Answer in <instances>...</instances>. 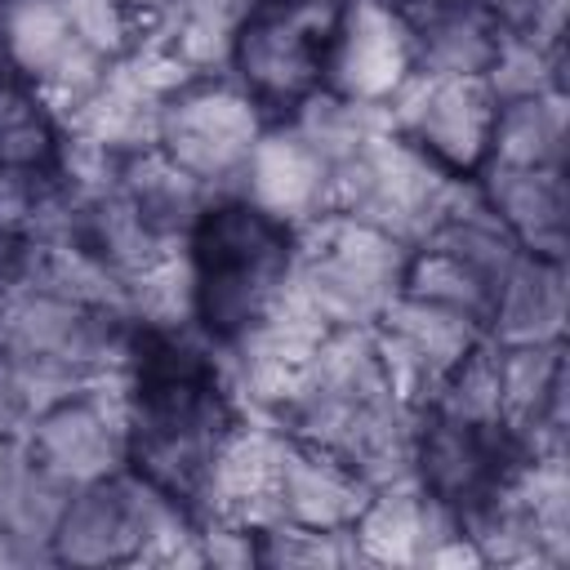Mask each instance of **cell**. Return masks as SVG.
Here are the masks:
<instances>
[{
    "instance_id": "1",
    "label": "cell",
    "mask_w": 570,
    "mask_h": 570,
    "mask_svg": "<svg viewBox=\"0 0 570 570\" xmlns=\"http://www.w3.org/2000/svg\"><path fill=\"white\" fill-rule=\"evenodd\" d=\"M240 405L223 379L218 347L196 330H134L129 343V410H125V468L200 508L205 476Z\"/></svg>"
},
{
    "instance_id": "2",
    "label": "cell",
    "mask_w": 570,
    "mask_h": 570,
    "mask_svg": "<svg viewBox=\"0 0 570 570\" xmlns=\"http://www.w3.org/2000/svg\"><path fill=\"white\" fill-rule=\"evenodd\" d=\"M196 289V330L223 347L258 325L294 267V227L245 196H218L183 240Z\"/></svg>"
},
{
    "instance_id": "3",
    "label": "cell",
    "mask_w": 570,
    "mask_h": 570,
    "mask_svg": "<svg viewBox=\"0 0 570 570\" xmlns=\"http://www.w3.org/2000/svg\"><path fill=\"white\" fill-rule=\"evenodd\" d=\"M472 191V178L445 169L405 134L383 129L352 156L330 165V209L361 218L410 249L423 245Z\"/></svg>"
},
{
    "instance_id": "4",
    "label": "cell",
    "mask_w": 570,
    "mask_h": 570,
    "mask_svg": "<svg viewBox=\"0 0 570 570\" xmlns=\"http://www.w3.org/2000/svg\"><path fill=\"white\" fill-rule=\"evenodd\" d=\"M410 245L347 214H316L294 227L289 289L330 325L361 330L401 294Z\"/></svg>"
},
{
    "instance_id": "5",
    "label": "cell",
    "mask_w": 570,
    "mask_h": 570,
    "mask_svg": "<svg viewBox=\"0 0 570 570\" xmlns=\"http://www.w3.org/2000/svg\"><path fill=\"white\" fill-rule=\"evenodd\" d=\"M338 13L343 0H249L232 40L227 76L267 120H285L298 102L325 89Z\"/></svg>"
},
{
    "instance_id": "6",
    "label": "cell",
    "mask_w": 570,
    "mask_h": 570,
    "mask_svg": "<svg viewBox=\"0 0 570 570\" xmlns=\"http://www.w3.org/2000/svg\"><path fill=\"white\" fill-rule=\"evenodd\" d=\"M272 120L232 76H200L169 94L156 147L214 196H236L240 169Z\"/></svg>"
},
{
    "instance_id": "7",
    "label": "cell",
    "mask_w": 570,
    "mask_h": 570,
    "mask_svg": "<svg viewBox=\"0 0 570 570\" xmlns=\"http://www.w3.org/2000/svg\"><path fill=\"white\" fill-rule=\"evenodd\" d=\"M125 410L129 370L98 374L80 392L31 414L18 432L31 463H40L62 485H89L125 468Z\"/></svg>"
},
{
    "instance_id": "8",
    "label": "cell",
    "mask_w": 570,
    "mask_h": 570,
    "mask_svg": "<svg viewBox=\"0 0 570 570\" xmlns=\"http://www.w3.org/2000/svg\"><path fill=\"white\" fill-rule=\"evenodd\" d=\"M525 459L517 436L499 423H472L441 414L432 405L419 410L414 423V485L450 508L459 521L481 508Z\"/></svg>"
},
{
    "instance_id": "9",
    "label": "cell",
    "mask_w": 570,
    "mask_h": 570,
    "mask_svg": "<svg viewBox=\"0 0 570 570\" xmlns=\"http://www.w3.org/2000/svg\"><path fill=\"white\" fill-rule=\"evenodd\" d=\"M387 120L414 147H423L445 169L472 178L490 151V129L499 98L485 76H432L414 71L387 102Z\"/></svg>"
},
{
    "instance_id": "10",
    "label": "cell",
    "mask_w": 570,
    "mask_h": 570,
    "mask_svg": "<svg viewBox=\"0 0 570 570\" xmlns=\"http://www.w3.org/2000/svg\"><path fill=\"white\" fill-rule=\"evenodd\" d=\"M370 330H374V347H379L392 392L401 401H410L414 410L428 405L432 392L441 387V379L485 343L481 321H472L454 307L414 298L405 289L383 307V316Z\"/></svg>"
},
{
    "instance_id": "11",
    "label": "cell",
    "mask_w": 570,
    "mask_h": 570,
    "mask_svg": "<svg viewBox=\"0 0 570 570\" xmlns=\"http://www.w3.org/2000/svg\"><path fill=\"white\" fill-rule=\"evenodd\" d=\"M0 67L31 80L67 125L111 62L76 36L62 0H0Z\"/></svg>"
},
{
    "instance_id": "12",
    "label": "cell",
    "mask_w": 570,
    "mask_h": 570,
    "mask_svg": "<svg viewBox=\"0 0 570 570\" xmlns=\"http://www.w3.org/2000/svg\"><path fill=\"white\" fill-rule=\"evenodd\" d=\"M414 71V22L383 0H343L325 62V89L383 107Z\"/></svg>"
},
{
    "instance_id": "13",
    "label": "cell",
    "mask_w": 570,
    "mask_h": 570,
    "mask_svg": "<svg viewBox=\"0 0 570 570\" xmlns=\"http://www.w3.org/2000/svg\"><path fill=\"white\" fill-rule=\"evenodd\" d=\"M285 428L263 414H240V423L227 432L223 450L214 454V468L200 490L196 517L209 521H240V525H272L276 521V472H281Z\"/></svg>"
},
{
    "instance_id": "14",
    "label": "cell",
    "mask_w": 570,
    "mask_h": 570,
    "mask_svg": "<svg viewBox=\"0 0 570 570\" xmlns=\"http://www.w3.org/2000/svg\"><path fill=\"white\" fill-rule=\"evenodd\" d=\"M236 196L289 227H303L307 218L330 209V160L307 147L285 120H272L240 169Z\"/></svg>"
},
{
    "instance_id": "15",
    "label": "cell",
    "mask_w": 570,
    "mask_h": 570,
    "mask_svg": "<svg viewBox=\"0 0 570 570\" xmlns=\"http://www.w3.org/2000/svg\"><path fill=\"white\" fill-rule=\"evenodd\" d=\"M374 485L343 463L338 454L294 441L285 432L281 472H276V521L316 525V530H352Z\"/></svg>"
},
{
    "instance_id": "16",
    "label": "cell",
    "mask_w": 570,
    "mask_h": 570,
    "mask_svg": "<svg viewBox=\"0 0 570 570\" xmlns=\"http://www.w3.org/2000/svg\"><path fill=\"white\" fill-rule=\"evenodd\" d=\"M490 214L517 236L525 254L566 258V227H570V196L566 169H530V165H499L481 160L472 174Z\"/></svg>"
},
{
    "instance_id": "17",
    "label": "cell",
    "mask_w": 570,
    "mask_h": 570,
    "mask_svg": "<svg viewBox=\"0 0 570 570\" xmlns=\"http://www.w3.org/2000/svg\"><path fill=\"white\" fill-rule=\"evenodd\" d=\"M454 530H459V517L410 481V485L374 490L352 525V539H356L361 566H423L428 552Z\"/></svg>"
},
{
    "instance_id": "18",
    "label": "cell",
    "mask_w": 570,
    "mask_h": 570,
    "mask_svg": "<svg viewBox=\"0 0 570 570\" xmlns=\"http://www.w3.org/2000/svg\"><path fill=\"white\" fill-rule=\"evenodd\" d=\"M490 343H566V258L521 254L499 281L490 321Z\"/></svg>"
},
{
    "instance_id": "19",
    "label": "cell",
    "mask_w": 570,
    "mask_h": 570,
    "mask_svg": "<svg viewBox=\"0 0 570 570\" xmlns=\"http://www.w3.org/2000/svg\"><path fill=\"white\" fill-rule=\"evenodd\" d=\"M245 9L249 0H160L147 13L142 40L178 58L191 76H227Z\"/></svg>"
},
{
    "instance_id": "20",
    "label": "cell",
    "mask_w": 570,
    "mask_h": 570,
    "mask_svg": "<svg viewBox=\"0 0 570 570\" xmlns=\"http://www.w3.org/2000/svg\"><path fill=\"white\" fill-rule=\"evenodd\" d=\"M116 187L125 191V200L142 214V223L183 245L187 232L196 227V218L209 209V200H218L200 178H191L187 169H178L160 147H147V151H134L120 160V174H116Z\"/></svg>"
},
{
    "instance_id": "21",
    "label": "cell",
    "mask_w": 570,
    "mask_h": 570,
    "mask_svg": "<svg viewBox=\"0 0 570 570\" xmlns=\"http://www.w3.org/2000/svg\"><path fill=\"white\" fill-rule=\"evenodd\" d=\"M503 22L476 9L472 0H441L423 18H414V53L419 71L432 76H485L494 49L503 40Z\"/></svg>"
},
{
    "instance_id": "22",
    "label": "cell",
    "mask_w": 570,
    "mask_h": 570,
    "mask_svg": "<svg viewBox=\"0 0 570 570\" xmlns=\"http://www.w3.org/2000/svg\"><path fill=\"white\" fill-rule=\"evenodd\" d=\"M67 125L53 102L0 67V174H58Z\"/></svg>"
},
{
    "instance_id": "23",
    "label": "cell",
    "mask_w": 570,
    "mask_h": 570,
    "mask_svg": "<svg viewBox=\"0 0 570 570\" xmlns=\"http://www.w3.org/2000/svg\"><path fill=\"white\" fill-rule=\"evenodd\" d=\"M485 160L566 169V89L499 102Z\"/></svg>"
},
{
    "instance_id": "24",
    "label": "cell",
    "mask_w": 570,
    "mask_h": 570,
    "mask_svg": "<svg viewBox=\"0 0 570 570\" xmlns=\"http://www.w3.org/2000/svg\"><path fill=\"white\" fill-rule=\"evenodd\" d=\"M401 289L414 294V298L454 307V312H463V316H472L481 325L490 321V303H494V285L476 267H468L459 254H450L441 245H414L410 249Z\"/></svg>"
},
{
    "instance_id": "25",
    "label": "cell",
    "mask_w": 570,
    "mask_h": 570,
    "mask_svg": "<svg viewBox=\"0 0 570 570\" xmlns=\"http://www.w3.org/2000/svg\"><path fill=\"white\" fill-rule=\"evenodd\" d=\"M566 80V53L561 45H543L530 31H503L494 62L485 71V85L499 102L512 98H534V94H552Z\"/></svg>"
},
{
    "instance_id": "26",
    "label": "cell",
    "mask_w": 570,
    "mask_h": 570,
    "mask_svg": "<svg viewBox=\"0 0 570 570\" xmlns=\"http://www.w3.org/2000/svg\"><path fill=\"white\" fill-rule=\"evenodd\" d=\"M258 548H263V566H361L352 530L272 521L258 530Z\"/></svg>"
},
{
    "instance_id": "27",
    "label": "cell",
    "mask_w": 570,
    "mask_h": 570,
    "mask_svg": "<svg viewBox=\"0 0 570 570\" xmlns=\"http://www.w3.org/2000/svg\"><path fill=\"white\" fill-rule=\"evenodd\" d=\"M76 36L102 58V62H116L125 53H134L142 45V27H147V13L129 0H62Z\"/></svg>"
},
{
    "instance_id": "28",
    "label": "cell",
    "mask_w": 570,
    "mask_h": 570,
    "mask_svg": "<svg viewBox=\"0 0 570 570\" xmlns=\"http://www.w3.org/2000/svg\"><path fill=\"white\" fill-rule=\"evenodd\" d=\"M200 557L205 566H263V548H258V525H240V521H200Z\"/></svg>"
},
{
    "instance_id": "29",
    "label": "cell",
    "mask_w": 570,
    "mask_h": 570,
    "mask_svg": "<svg viewBox=\"0 0 570 570\" xmlns=\"http://www.w3.org/2000/svg\"><path fill=\"white\" fill-rule=\"evenodd\" d=\"M27 419H31V405H27L18 365L9 352H0V436H18L27 428Z\"/></svg>"
},
{
    "instance_id": "30",
    "label": "cell",
    "mask_w": 570,
    "mask_h": 570,
    "mask_svg": "<svg viewBox=\"0 0 570 570\" xmlns=\"http://www.w3.org/2000/svg\"><path fill=\"white\" fill-rule=\"evenodd\" d=\"M521 31H530L543 45H566V0H530V18Z\"/></svg>"
},
{
    "instance_id": "31",
    "label": "cell",
    "mask_w": 570,
    "mask_h": 570,
    "mask_svg": "<svg viewBox=\"0 0 570 570\" xmlns=\"http://www.w3.org/2000/svg\"><path fill=\"white\" fill-rule=\"evenodd\" d=\"M476 9H485L490 18H499L508 31H521L530 18V0H472Z\"/></svg>"
},
{
    "instance_id": "32",
    "label": "cell",
    "mask_w": 570,
    "mask_h": 570,
    "mask_svg": "<svg viewBox=\"0 0 570 570\" xmlns=\"http://www.w3.org/2000/svg\"><path fill=\"white\" fill-rule=\"evenodd\" d=\"M383 4H392V9H396V13H405V18H410V22H414V18H423V13H428V9H436V4H441V0H383Z\"/></svg>"
},
{
    "instance_id": "33",
    "label": "cell",
    "mask_w": 570,
    "mask_h": 570,
    "mask_svg": "<svg viewBox=\"0 0 570 570\" xmlns=\"http://www.w3.org/2000/svg\"><path fill=\"white\" fill-rule=\"evenodd\" d=\"M129 4H138V9H142V13H151V9H156V4H160V0H129Z\"/></svg>"
}]
</instances>
